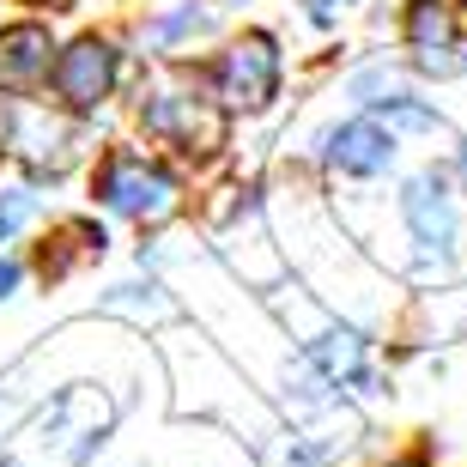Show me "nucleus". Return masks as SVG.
Here are the masks:
<instances>
[{
	"instance_id": "f257e3e1",
	"label": "nucleus",
	"mask_w": 467,
	"mask_h": 467,
	"mask_svg": "<svg viewBox=\"0 0 467 467\" xmlns=\"http://www.w3.org/2000/svg\"><path fill=\"white\" fill-rule=\"evenodd\" d=\"M116 425V395L73 382L49 407H36L13 431V443L0 450V467H79Z\"/></svg>"
},
{
	"instance_id": "f03ea898",
	"label": "nucleus",
	"mask_w": 467,
	"mask_h": 467,
	"mask_svg": "<svg viewBox=\"0 0 467 467\" xmlns=\"http://www.w3.org/2000/svg\"><path fill=\"white\" fill-rule=\"evenodd\" d=\"M98 201L121 219H171L176 213V182L140 152H109L98 164Z\"/></svg>"
},
{
	"instance_id": "7ed1b4c3",
	"label": "nucleus",
	"mask_w": 467,
	"mask_h": 467,
	"mask_svg": "<svg viewBox=\"0 0 467 467\" xmlns=\"http://www.w3.org/2000/svg\"><path fill=\"white\" fill-rule=\"evenodd\" d=\"M140 121H146V134L171 140L182 152H219L225 146V116L213 109V98H201L189 86H171V91H158V98H146Z\"/></svg>"
},
{
	"instance_id": "20e7f679",
	"label": "nucleus",
	"mask_w": 467,
	"mask_h": 467,
	"mask_svg": "<svg viewBox=\"0 0 467 467\" xmlns=\"http://www.w3.org/2000/svg\"><path fill=\"white\" fill-rule=\"evenodd\" d=\"M274 91H279V49H274V36H237L225 49V61H219V98L237 109H261V104H274Z\"/></svg>"
},
{
	"instance_id": "39448f33",
	"label": "nucleus",
	"mask_w": 467,
	"mask_h": 467,
	"mask_svg": "<svg viewBox=\"0 0 467 467\" xmlns=\"http://www.w3.org/2000/svg\"><path fill=\"white\" fill-rule=\"evenodd\" d=\"M116 86V49L104 36H79L55 55V91L67 109H98Z\"/></svg>"
},
{
	"instance_id": "423d86ee",
	"label": "nucleus",
	"mask_w": 467,
	"mask_h": 467,
	"mask_svg": "<svg viewBox=\"0 0 467 467\" xmlns=\"http://www.w3.org/2000/svg\"><path fill=\"white\" fill-rule=\"evenodd\" d=\"M55 73V43L43 25H6L0 31V91L6 98H31Z\"/></svg>"
},
{
	"instance_id": "0eeeda50",
	"label": "nucleus",
	"mask_w": 467,
	"mask_h": 467,
	"mask_svg": "<svg viewBox=\"0 0 467 467\" xmlns=\"http://www.w3.org/2000/svg\"><path fill=\"white\" fill-rule=\"evenodd\" d=\"M400 213H407L419 249H437V255L455 249V207H450V189L437 176H413L407 194H400Z\"/></svg>"
},
{
	"instance_id": "6e6552de",
	"label": "nucleus",
	"mask_w": 467,
	"mask_h": 467,
	"mask_svg": "<svg viewBox=\"0 0 467 467\" xmlns=\"http://www.w3.org/2000/svg\"><path fill=\"white\" fill-rule=\"evenodd\" d=\"M389 158H395V134H389L377 116L340 121L328 134V164L347 171V176H377V171H389Z\"/></svg>"
},
{
	"instance_id": "1a4fd4ad",
	"label": "nucleus",
	"mask_w": 467,
	"mask_h": 467,
	"mask_svg": "<svg viewBox=\"0 0 467 467\" xmlns=\"http://www.w3.org/2000/svg\"><path fill=\"white\" fill-rule=\"evenodd\" d=\"M407 43H413L419 67H450V49H455V18L443 0H413L407 6Z\"/></svg>"
},
{
	"instance_id": "9d476101",
	"label": "nucleus",
	"mask_w": 467,
	"mask_h": 467,
	"mask_svg": "<svg viewBox=\"0 0 467 467\" xmlns=\"http://www.w3.org/2000/svg\"><path fill=\"white\" fill-rule=\"evenodd\" d=\"M310 358L322 364V377L328 382H352V389H370V358H364V340L347 328L322 334V340H310Z\"/></svg>"
},
{
	"instance_id": "9b49d317",
	"label": "nucleus",
	"mask_w": 467,
	"mask_h": 467,
	"mask_svg": "<svg viewBox=\"0 0 467 467\" xmlns=\"http://www.w3.org/2000/svg\"><path fill=\"white\" fill-rule=\"evenodd\" d=\"M25 219H31V194H6L0 201V237H13Z\"/></svg>"
},
{
	"instance_id": "f8f14e48",
	"label": "nucleus",
	"mask_w": 467,
	"mask_h": 467,
	"mask_svg": "<svg viewBox=\"0 0 467 467\" xmlns=\"http://www.w3.org/2000/svg\"><path fill=\"white\" fill-rule=\"evenodd\" d=\"M304 6H310V18H322V25H328V18H340L352 6V0H304Z\"/></svg>"
},
{
	"instance_id": "ddd939ff",
	"label": "nucleus",
	"mask_w": 467,
	"mask_h": 467,
	"mask_svg": "<svg viewBox=\"0 0 467 467\" xmlns=\"http://www.w3.org/2000/svg\"><path fill=\"white\" fill-rule=\"evenodd\" d=\"M13 285H18V261H0V297L13 292Z\"/></svg>"
},
{
	"instance_id": "4468645a",
	"label": "nucleus",
	"mask_w": 467,
	"mask_h": 467,
	"mask_svg": "<svg viewBox=\"0 0 467 467\" xmlns=\"http://www.w3.org/2000/svg\"><path fill=\"white\" fill-rule=\"evenodd\" d=\"M0 140H6V116H0Z\"/></svg>"
},
{
	"instance_id": "2eb2a0df",
	"label": "nucleus",
	"mask_w": 467,
	"mask_h": 467,
	"mask_svg": "<svg viewBox=\"0 0 467 467\" xmlns=\"http://www.w3.org/2000/svg\"><path fill=\"white\" fill-rule=\"evenodd\" d=\"M400 467H425V462H400Z\"/></svg>"
}]
</instances>
